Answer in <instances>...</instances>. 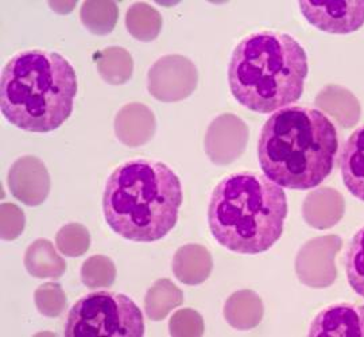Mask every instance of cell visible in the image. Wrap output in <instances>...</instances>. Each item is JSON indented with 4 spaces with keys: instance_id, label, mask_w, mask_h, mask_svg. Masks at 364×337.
I'll list each match as a JSON object with an SVG mask.
<instances>
[{
    "instance_id": "6",
    "label": "cell",
    "mask_w": 364,
    "mask_h": 337,
    "mask_svg": "<svg viewBox=\"0 0 364 337\" xmlns=\"http://www.w3.org/2000/svg\"><path fill=\"white\" fill-rule=\"evenodd\" d=\"M144 335L142 311L124 294L95 291L78 299L68 313L66 337Z\"/></svg>"
},
{
    "instance_id": "11",
    "label": "cell",
    "mask_w": 364,
    "mask_h": 337,
    "mask_svg": "<svg viewBox=\"0 0 364 337\" xmlns=\"http://www.w3.org/2000/svg\"><path fill=\"white\" fill-rule=\"evenodd\" d=\"M309 336H364V306L353 304L326 306L313 319Z\"/></svg>"
},
{
    "instance_id": "19",
    "label": "cell",
    "mask_w": 364,
    "mask_h": 337,
    "mask_svg": "<svg viewBox=\"0 0 364 337\" xmlns=\"http://www.w3.org/2000/svg\"><path fill=\"white\" fill-rule=\"evenodd\" d=\"M126 27L134 38L150 42L161 33L162 16L147 3H134L126 14Z\"/></svg>"
},
{
    "instance_id": "3",
    "label": "cell",
    "mask_w": 364,
    "mask_h": 337,
    "mask_svg": "<svg viewBox=\"0 0 364 337\" xmlns=\"http://www.w3.org/2000/svg\"><path fill=\"white\" fill-rule=\"evenodd\" d=\"M77 87L76 70L61 54L19 53L1 72V114L21 130H57L73 112Z\"/></svg>"
},
{
    "instance_id": "20",
    "label": "cell",
    "mask_w": 364,
    "mask_h": 337,
    "mask_svg": "<svg viewBox=\"0 0 364 337\" xmlns=\"http://www.w3.org/2000/svg\"><path fill=\"white\" fill-rule=\"evenodd\" d=\"M80 18L82 25L96 36L109 34L117 25L119 9L115 1L88 0L81 6Z\"/></svg>"
},
{
    "instance_id": "12",
    "label": "cell",
    "mask_w": 364,
    "mask_h": 337,
    "mask_svg": "<svg viewBox=\"0 0 364 337\" xmlns=\"http://www.w3.org/2000/svg\"><path fill=\"white\" fill-rule=\"evenodd\" d=\"M156 132V117L141 103L124 105L115 119L117 139L126 146L138 147L149 142Z\"/></svg>"
},
{
    "instance_id": "13",
    "label": "cell",
    "mask_w": 364,
    "mask_h": 337,
    "mask_svg": "<svg viewBox=\"0 0 364 337\" xmlns=\"http://www.w3.org/2000/svg\"><path fill=\"white\" fill-rule=\"evenodd\" d=\"M213 267L207 247L185 245L177 250L173 258V272L178 281L189 286L203 284L208 279Z\"/></svg>"
},
{
    "instance_id": "17",
    "label": "cell",
    "mask_w": 364,
    "mask_h": 337,
    "mask_svg": "<svg viewBox=\"0 0 364 337\" xmlns=\"http://www.w3.org/2000/svg\"><path fill=\"white\" fill-rule=\"evenodd\" d=\"M183 302L181 290L170 279H158L144 297V309L147 317L153 321H162L170 311Z\"/></svg>"
},
{
    "instance_id": "26",
    "label": "cell",
    "mask_w": 364,
    "mask_h": 337,
    "mask_svg": "<svg viewBox=\"0 0 364 337\" xmlns=\"http://www.w3.org/2000/svg\"><path fill=\"white\" fill-rule=\"evenodd\" d=\"M1 213V239L3 240H15L23 232L25 228V213L21 208L4 203L0 208Z\"/></svg>"
},
{
    "instance_id": "15",
    "label": "cell",
    "mask_w": 364,
    "mask_h": 337,
    "mask_svg": "<svg viewBox=\"0 0 364 337\" xmlns=\"http://www.w3.org/2000/svg\"><path fill=\"white\" fill-rule=\"evenodd\" d=\"M263 305L259 297L251 290H240L227 299L224 317L228 324L240 331L252 329L259 324Z\"/></svg>"
},
{
    "instance_id": "23",
    "label": "cell",
    "mask_w": 364,
    "mask_h": 337,
    "mask_svg": "<svg viewBox=\"0 0 364 337\" xmlns=\"http://www.w3.org/2000/svg\"><path fill=\"white\" fill-rule=\"evenodd\" d=\"M90 245L91 235L82 224L78 223L66 224L55 235V246L65 257H81L88 251Z\"/></svg>"
},
{
    "instance_id": "7",
    "label": "cell",
    "mask_w": 364,
    "mask_h": 337,
    "mask_svg": "<svg viewBox=\"0 0 364 337\" xmlns=\"http://www.w3.org/2000/svg\"><path fill=\"white\" fill-rule=\"evenodd\" d=\"M197 78L191 60L178 54L165 55L149 70V92L164 103L181 102L195 92Z\"/></svg>"
},
{
    "instance_id": "1",
    "label": "cell",
    "mask_w": 364,
    "mask_h": 337,
    "mask_svg": "<svg viewBox=\"0 0 364 337\" xmlns=\"http://www.w3.org/2000/svg\"><path fill=\"white\" fill-rule=\"evenodd\" d=\"M338 131L328 117L308 107L274 112L260 131L258 159L264 176L281 188L308 191L332 173Z\"/></svg>"
},
{
    "instance_id": "25",
    "label": "cell",
    "mask_w": 364,
    "mask_h": 337,
    "mask_svg": "<svg viewBox=\"0 0 364 337\" xmlns=\"http://www.w3.org/2000/svg\"><path fill=\"white\" fill-rule=\"evenodd\" d=\"M169 332L173 337L201 336L204 333V320L198 311L181 309L171 316Z\"/></svg>"
},
{
    "instance_id": "21",
    "label": "cell",
    "mask_w": 364,
    "mask_h": 337,
    "mask_svg": "<svg viewBox=\"0 0 364 337\" xmlns=\"http://www.w3.org/2000/svg\"><path fill=\"white\" fill-rule=\"evenodd\" d=\"M117 267L105 255H93L81 266V279L88 289H107L115 282Z\"/></svg>"
},
{
    "instance_id": "4",
    "label": "cell",
    "mask_w": 364,
    "mask_h": 337,
    "mask_svg": "<svg viewBox=\"0 0 364 337\" xmlns=\"http://www.w3.org/2000/svg\"><path fill=\"white\" fill-rule=\"evenodd\" d=\"M308 70L306 53L297 39L279 31H259L235 48L228 82L237 103L270 114L299 102Z\"/></svg>"
},
{
    "instance_id": "5",
    "label": "cell",
    "mask_w": 364,
    "mask_h": 337,
    "mask_svg": "<svg viewBox=\"0 0 364 337\" xmlns=\"http://www.w3.org/2000/svg\"><path fill=\"white\" fill-rule=\"evenodd\" d=\"M287 216L281 186L252 171L223 178L208 207L210 234L220 246L237 254H260L279 240Z\"/></svg>"
},
{
    "instance_id": "27",
    "label": "cell",
    "mask_w": 364,
    "mask_h": 337,
    "mask_svg": "<svg viewBox=\"0 0 364 337\" xmlns=\"http://www.w3.org/2000/svg\"><path fill=\"white\" fill-rule=\"evenodd\" d=\"M49 7L57 14H69L77 4V1H49Z\"/></svg>"
},
{
    "instance_id": "8",
    "label": "cell",
    "mask_w": 364,
    "mask_h": 337,
    "mask_svg": "<svg viewBox=\"0 0 364 337\" xmlns=\"http://www.w3.org/2000/svg\"><path fill=\"white\" fill-rule=\"evenodd\" d=\"M299 4L311 25L329 34H350L364 25L363 0L299 1Z\"/></svg>"
},
{
    "instance_id": "14",
    "label": "cell",
    "mask_w": 364,
    "mask_h": 337,
    "mask_svg": "<svg viewBox=\"0 0 364 337\" xmlns=\"http://www.w3.org/2000/svg\"><path fill=\"white\" fill-rule=\"evenodd\" d=\"M341 180L351 195L364 201V126L353 131L340 158Z\"/></svg>"
},
{
    "instance_id": "24",
    "label": "cell",
    "mask_w": 364,
    "mask_h": 337,
    "mask_svg": "<svg viewBox=\"0 0 364 337\" xmlns=\"http://www.w3.org/2000/svg\"><path fill=\"white\" fill-rule=\"evenodd\" d=\"M34 301L41 314L58 317L66 308V296L61 285L48 282L39 286L34 293Z\"/></svg>"
},
{
    "instance_id": "16",
    "label": "cell",
    "mask_w": 364,
    "mask_h": 337,
    "mask_svg": "<svg viewBox=\"0 0 364 337\" xmlns=\"http://www.w3.org/2000/svg\"><path fill=\"white\" fill-rule=\"evenodd\" d=\"M25 266L30 275L36 278L57 279L66 272V262L63 260L52 243L46 239H38L27 248Z\"/></svg>"
},
{
    "instance_id": "18",
    "label": "cell",
    "mask_w": 364,
    "mask_h": 337,
    "mask_svg": "<svg viewBox=\"0 0 364 337\" xmlns=\"http://www.w3.org/2000/svg\"><path fill=\"white\" fill-rule=\"evenodd\" d=\"M99 75L111 85H122L132 76L134 63L130 53L123 48H107L95 54Z\"/></svg>"
},
{
    "instance_id": "9",
    "label": "cell",
    "mask_w": 364,
    "mask_h": 337,
    "mask_svg": "<svg viewBox=\"0 0 364 337\" xmlns=\"http://www.w3.org/2000/svg\"><path fill=\"white\" fill-rule=\"evenodd\" d=\"M9 188L16 200L28 207L41 205L50 192V176L37 156L16 159L9 171Z\"/></svg>"
},
{
    "instance_id": "22",
    "label": "cell",
    "mask_w": 364,
    "mask_h": 337,
    "mask_svg": "<svg viewBox=\"0 0 364 337\" xmlns=\"http://www.w3.org/2000/svg\"><path fill=\"white\" fill-rule=\"evenodd\" d=\"M346 272L348 284L364 299V227L352 237L346 252Z\"/></svg>"
},
{
    "instance_id": "2",
    "label": "cell",
    "mask_w": 364,
    "mask_h": 337,
    "mask_svg": "<svg viewBox=\"0 0 364 337\" xmlns=\"http://www.w3.org/2000/svg\"><path fill=\"white\" fill-rule=\"evenodd\" d=\"M181 204L180 178L159 161H129L115 168L105 183V221L131 242L150 243L165 237L177 223Z\"/></svg>"
},
{
    "instance_id": "10",
    "label": "cell",
    "mask_w": 364,
    "mask_h": 337,
    "mask_svg": "<svg viewBox=\"0 0 364 337\" xmlns=\"http://www.w3.org/2000/svg\"><path fill=\"white\" fill-rule=\"evenodd\" d=\"M248 141L247 126L235 115L216 117L207 131L205 151L216 165H228L242 156Z\"/></svg>"
}]
</instances>
